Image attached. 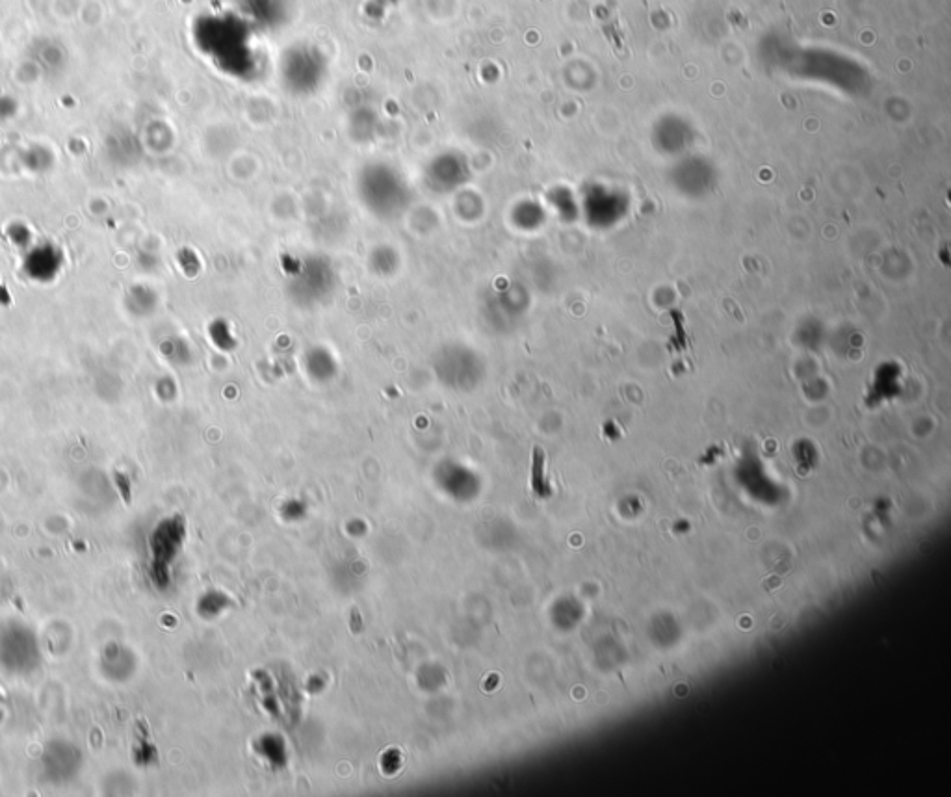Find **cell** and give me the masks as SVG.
I'll return each mask as SVG.
<instances>
[{
  "mask_svg": "<svg viewBox=\"0 0 951 797\" xmlns=\"http://www.w3.org/2000/svg\"><path fill=\"white\" fill-rule=\"evenodd\" d=\"M64 268V253L54 244L30 246L23 261V272L38 283H51Z\"/></svg>",
  "mask_w": 951,
  "mask_h": 797,
  "instance_id": "obj_1",
  "label": "cell"
},
{
  "mask_svg": "<svg viewBox=\"0 0 951 797\" xmlns=\"http://www.w3.org/2000/svg\"><path fill=\"white\" fill-rule=\"evenodd\" d=\"M12 638H14L15 643H8V640L0 641V647H2V658L6 660H12L15 656L14 666H30L32 667V660L38 658V653H36V643H34V638L32 634H28L27 630L23 628H15L14 632H10Z\"/></svg>",
  "mask_w": 951,
  "mask_h": 797,
  "instance_id": "obj_2",
  "label": "cell"
},
{
  "mask_svg": "<svg viewBox=\"0 0 951 797\" xmlns=\"http://www.w3.org/2000/svg\"><path fill=\"white\" fill-rule=\"evenodd\" d=\"M8 236H10V242L17 248L28 249L32 246V231L21 223L12 225L10 231H8Z\"/></svg>",
  "mask_w": 951,
  "mask_h": 797,
  "instance_id": "obj_3",
  "label": "cell"
},
{
  "mask_svg": "<svg viewBox=\"0 0 951 797\" xmlns=\"http://www.w3.org/2000/svg\"><path fill=\"white\" fill-rule=\"evenodd\" d=\"M543 463H545V454H541V450L537 448L534 452V489L543 495Z\"/></svg>",
  "mask_w": 951,
  "mask_h": 797,
  "instance_id": "obj_4",
  "label": "cell"
}]
</instances>
